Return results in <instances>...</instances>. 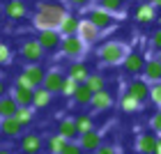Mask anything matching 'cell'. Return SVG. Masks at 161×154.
Segmentation results:
<instances>
[{
	"instance_id": "6da1fadb",
	"label": "cell",
	"mask_w": 161,
	"mask_h": 154,
	"mask_svg": "<svg viewBox=\"0 0 161 154\" xmlns=\"http://www.w3.org/2000/svg\"><path fill=\"white\" fill-rule=\"evenodd\" d=\"M64 7L60 5H55V3H42L39 5V9L37 14L32 16V25L37 28V30H58V23L62 21L64 16Z\"/></svg>"
},
{
	"instance_id": "60d3db41",
	"label": "cell",
	"mask_w": 161,
	"mask_h": 154,
	"mask_svg": "<svg viewBox=\"0 0 161 154\" xmlns=\"http://www.w3.org/2000/svg\"><path fill=\"white\" fill-rule=\"evenodd\" d=\"M5 94H7V85H5V80L0 78V97H5Z\"/></svg>"
},
{
	"instance_id": "d590c367",
	"label": "cell",
	"mask_w": 161,
	"mask_h": 154,
	"mask_svg": "<svg viewBox=\"0 0 161 154\" xmlns=\"http://www.w3.org/2000/svg\"><path fill=\"white\" fill-rule=\"evenodd\" d=\"M150 129H152V134L161 136V111H157L154 115L150 117Z\"/></svg>"
},
{
	"instance_id": "52a82bcc",
	"label": "cell",
	"mask_w": 161,
	"mask_h": 154,
	"mask_svg": "<svg viewBox=\"0 0 161 154\" xmlns=\"http://www.w3.org/2000/svg\"><path fill=\"white\" fill-rule=\"evenodd\" d=\"M19 147L23 150V154H39L42 147H44V140H42V136L37 134H21L19 138Z\"/></svg>"
},
{
	"instance_id": "603a6c76",
	"label": "cell",
	"mask_w": 161,
	"mask_h": 154,
	"mask_svg": "<svg viewBox=\"0 0 161 154\" xmlns=\"http://www.w3.org/2000/svg\"><path fill=\"white\" fill-rule=\"evenodd\" d=\"M7 94H9V97L16 101V106H19V108H28V106H32V90H21V87L14 85Z\"/></svg>"
},
{
	"instance_id": "3957f363",
	"label": "cell",
	"mask_w": 161,
	"mask_h": 154,
	"mask_svg": "<svg viewBox=\"0 0 161 154\" xmlns=\"http://www.w3.org/2000/svg\"><path fill=\"white\" fill-rule=\"evenodd\" d=\"M87 44L85 41H80L76 35L74 37H64L60 41V53L64 58H69V60H74V62H83V58L87 55Z\"/></svg>"
},
{
	"instance_id": "ba28073f",
	"label": "cell",
	"mask_w": 161,
	"mask_h": 154,
	"mask_svg": "<svg viewBox=\"0 0 161 154\" xmlns=\"http://www.w3.org/2000/svg\"><path fill=\"white\" fill-rule=\"evenodd\" d=\"M76 143L80 145V147H83V152H85V154H92V152L97 150L101 143H104V136H101V131L92 129V131H87V134H80Z\"/></svg>"
},
{
	"instance_id": "cb8c5ba5",
	"label": "cell",
	"mask_w": 161,
	"mask_h": 154,
	"mask_svg": "<svg viewBox=\"0 0 161 154\" xmlns=\"http://www.w3.org/2000/svg\"><path fill=\"white\" fill-rule=\"evenodd\" d=\"M67 71H69L67 76H69L71 80H76L78 85H80V83H85L87 76H90V69H87V64H85V62H71Z\"/></svg>"
},
{
	"instance_id": "44dd1931",
	"label": "cell",
	"mask_w": 161,
	"mask_h": 154,
	"mask_svg": "<svg viewBox=\"0 0 161 154\" xmlns=\"http://www.w3.org/2000/svg\"><path fill=\"white\" fill-rule=\"evenodd\" d=\"M118 106H120V111H124V113H138L143 108V104L141 101H136L131 94L122 87V92H120V99H118Z\"/></svg>"
},
{
	"instance_id": "e0dca14e",
	"label": "cell",
	"mask_w": 161,
	"mask_h": 154,
	"mask_svg": "<svg viewBox=\"0 0 161 154\" xmlns=\"http://www.w3.org/2000/svg\"><path fill=\"white\" fill-rule=\"evenodd\" d=\"M157 14H159V12H157L150 3H141V5L136 7V21H138V23H143V25L154 23V21H157Z\"/></svg>"
},
{
	"instance_id": "ffe728a7",
	"label": "cell",
	"mask_w": 161,
	"mask_h": 154,
	"mask_svg": "<svg viewBox=\"0 0 161 154\" xmlns=\"http://www.w3.org/2000/svg\"><path fill=\"white\" fill-rule=\"evenodd\" d=\"M0 134H3L5 138H21L23 127H21L14 117H7V120H0Z\"/></svg>"
},
{
	"instance_id": "4dcf8cb0",
	"label": "cell",
	"mask_w": 161,
	"mask_h": 154,
	"mask_svg": "<svg viewBox=\"0 0 161 154\" xmlns=\"http://www.w3.org/2000/svg\"><path fill=\"white\" fill-rule=\"evenodd\" d=\"M64 145H67V140H64L60 134H53V136L46 138V150H48L51 154H60Z\"/></svg>"
},
{
	"instance_id": "ee69618b",
	"label": "cell",
	"mask_w": 161,
	"mask_h": 154,
	"mask_svg": "<svg viewBox=\"0 0 161 154\" xmlns=\"http://www.w3.org/2000/svg\"><path fill=\"white\" fill-rule=\"evenodd\" d=\"M152 58H154V60H157V62L161 64V51H157V53H154V55H152Z\"/></svg>"
},
{
	"instance_id": "8fae6325",
	"label": "cell",
	"mask_w": 161,
	"mask_h": 154,
	"mask_svg": "<svg viewBox=\"0 0 161 154\" xmlns=\"http://www.w3.org/2000/svg\"><path fill=\"white\" fill-rule=\"evenodd\" d=\"M87 106H90L94 113H104V111H108V108H113V97H111V92H108V90L94 92Z\"/></svg>"
},
{
	"instance_id": "ab89813d",
	"label": "cell",
	"mask_w": 161,
	"mask_h": 154,
	"mask_svg": "<svg viewBox=\"0 0 161 154\" xmlns=\"http://www.w3.org/2000/svg\"><path fill=\"white\" fill-rule=\"evenodd\" d=\"M67 3L71 5V7H80V9H83V7H87L92 3V0H67Z\"/></svg>"
},
{
	"instance_id": "bcb514c9",
	"label": "cell",
	"mask_w": 161,
	"mask_h": 154,
	"mask_svg": "<svg viewBox=\"0 0 161 154\" xmlns=\"http://www.w3.org/2000/svg\"><path fill=\"white\" fill-rule=\"evenodd\" d=\"M157 140H159V143H161V136H157Z\"/></svg>"
},
{
	"instance_id": "9a60e30c",
	"label": "cell",
	"mask_w": 161,
	"mask_h": 154,
	"mask_svg": "<svg viewBox=\"0 0 161 154\" xmlns=\"http://www.w3.org/2000/svg\"><path fill=\"white\" fill-rule=\"evenodd\" d=\"M124 90H127L131 97H134L136 101H141V104H145V101H147V92H150V85L145 83L143 78H136V80H131V83L124 87Z\"/></svg>"
},
{
	"instance_id": "74e56055",
	"label": "cell",
	"mask_w": 161,
	"mask_h": 154,
	"mask_svg": "<svg viewBox=\"0 0 161 154\" xmlns=\"http://www.w3.org/2000/svg\"><path fill=\"white\" fill-rule=\"evenodd\" d=\"M92 154H120V150L115 147V145H106V143H101Z\"/></svg>"
},
{
	"instance_id": "d6a6232c",
	"label": "cell",
	"mask_w": 161,
	"mask_h": 154,
	"mask_svg": "<svg viewBox=\"0 0 161 154\" xmlns=\"http://www.w3.org/2000/svg\"><path fill=\"white\" fill-rule=\"evenodd\" d=\"M147 99L154 104L159 111H161V83H154V85H150V92H147Z\"/></svg>"
},
{
	"instance_id": "7c38bea8",
	"label": "cell",
	"mask_w": 161,
	"mask_h": 154,
	"mask_svg": "<svg viewBox=\"0 0 161 154\" xmlns=\"http://www.w3.org/2000/svg\"><path fill=\"white\" fill-rule=\"evenodd\" d=\"M60 41L62 37L58 35L55 30H42L37 35V44L42 46V51L46 53V51H55V48H60Z\"/></svg>"
},
{
	"instance_id": "9c48e42d",
	"label": "cell",
	"mask_w": 161,
	"mask_h": 154,
	"mask_svg": "<svg viewBox=\"0 0 161 154\" xmlns=\"http://www.w3.org/2000/svg\"><path fill=\"white\" fill-rule=\"evenodd\" d=\"M143 80L147 85H154V83H161V64L154 60V58H147L143 64Z\"/></svg>"
},
{
	"instance_id": "4316f807",
	"label": "cell",
	"mask_w": 161,
	"mask_h": 154,
	"mask_svg": "<svg viewBox=\"0 0 161 154\" xmlns=\"http://www.w3.org/2000/svg\"><path fill=\"white\" fill-rule=\"evenodd\" d=\"M16 101H14L9 94H5V97H0V120H7V117H14L16 113Z\"/></svg>"
},
{
	"instance_id": "7402d4cb",
	"label": "cell",
	"mask_w": 161,
	"mask_h": 154,
	"mask_svg": "<svg viewBox=\"0 0 161 154\" xmlns=\"http://www.w3.org/2000/svg\"><path fill=\"white\" fill-rule=\"evenodd\" d=\"M58 134H60L64 140H78V131H76L74 117H64V120L58 122Z\"/></svg>"
},
{
	"instance_id": "1f68e13d",
	"label": "cell",
	"mask_w": 161,
	"mask_h": 154,
	"mask_svg": "<svg viewBox=\"0 0 161 154\" xmlns=\"http://www.w3.org/2000/svg\"><path fill=\"white\" fill-rule=\"evenodd\" d=\"M90 99H92V92L87 90L85 83H80L76 87V92H74V101H76L78 106H87V104H90Z\"/></svg>"
},
{
	"instance_id": "5bb4252c",
	"label": "cell",
	"mask_w": 161,
	"mask_h": 154,
	"mask_svg": "<svg viewBox=\"0 0 161 154\" xmlns=\"http://www.w3.org/2000/svg\"><path fill=\"white\" fill-rule=\"evenodd\" d=\"M136 150L141 154H154L157 152V134H152V131H143V134H138Z\"/></svg>"
},
{
	"instance_id": "836d02e7",
	"label": "cell",
	"mask_w": 161,
	"mask_h": 154,
	"mask_svg": "<svg viewBox=\"0 0 161 154\" xmlns=\"http://www.w3.org/2000/svg\"><path fill=\"white\" fill-rule=\"evenodd\" d=\"M76 87H78V83H76V80H71L69 76H64V80H62V87H60V94H64V97H74Z\"/></svg>"
},
{
	"instance_id": "8992f818",
	"label": "cell",
	"mask_w": 161,
	"mask_h": 154,
	"mask_svg": "<svg viewBox=\"0 0 161 154\" xmlns=\"http://www.w3.org/2000/svg\"><path fill=\"white\" fill-rule=\"evenodd\" d=\"M21 55H23V60H28V64H39V60L44 58V51L37 44V39H25L21 44Z\"/></svg>"
},
{
	"instance_id": "30bf717a",
	"label": "cell",
	"mask_w": 161,
	"mask_h": 154,
	"mask_svg": "<svg viewBox=\"0 0 161 154\" xmlns=\"http://www.w3.org/2000/svg\"><path fill=\"white\" fill-rule=\"evenodd\" d=\"M94 7L104 9L106 14H111V16H113L115 21L127 16V7H124L122 0H97V5H94Z\"/></svg>"
},
{
	"instance_id": "8d00e7d4",
	"label": "cell",
	"mask_w": 161,
	"mask_h": 154,
	"mask_svg": "<svg viewBox=\"0 0 161 154\" xmlns=\"http://www.w3.org/2000/svg\"><path fill=\"white\" fill-rule=\"evenodd\" d=\"M9 62H12V48L0 41V64H9Z\"/></svg>"
},
{
	"instance_id": "f1b7e54d",
	"label": "cell",
	"mask_w": 161,
	"mask_h": 154,
	"mask_svg": "<svg viewBox=\"0 0 161 154\" xmlns=\"http://www.w3.org/2000/svg\"><path fill=\"white\" fill-rule=\"evenodd\" d=\"M14 120H16L21 127H30L32 120H35V108L32 106H28V108H16V113H14Z\"/></svg>"
},
{
	"instance_id": "7dc6e473",
	"label": "cell",
	"mask_w": 161,
	"mask_h": 154,
	"mask_svg": "<svg viewBox=\"0 0 161 154\" xmlns=\"http://www.w3.org/2000/svg\"><path fill=\"white\" fill-rule=\"evenodd\" d=\"M122 3H127V0H122Z\"/></svg>"
},
{
	"instance_id": "ac0fdd59",
	"label": "cell",
	"mask_w": 161,
	"mask_h": 154,
	"mask_svg": "<svg viewBox=\"0 0 161 154\" xmlns=\"http://www.w3.org/2000/svg\"><path fill=\"white\" fill-rule=\"evenodd\" d=\"M122 64H124V69H127L129 74H141V71H143V64H145V58H143V53L129 51Z\"/></svg>"
},
{
	"instance_id": "f546056e",
	"label": "cell",
	"mask_w": 161,
	"mask_h": 154,
	"mask_svg": "<svg viewBox=\"0 0 161 154\" xmlns=\"http://www.w3.org/2000/svg\"><path fill=\"white\" fill-rule=\"evenodd\" d=\"M74 124H76V131H78V136L80 134H87V131H92L94 129V120L87 113H80L74 117Z\"/></svg>"
},
{
	"instance_id": "f6af8a7d",
	"label": "cell",
	"mask_w": 161,
	"mask_h": 154,
	"mask_svg": "<svg viewBox=\"0 0 161 154\" xmlns=\"http://www.w3.org/2000/svg\"><path fill=\"white\" fill-rule=\"evenodd\" d=\"M157 23H159V28H161V14H157Z\"/></svg>"
},
{
	"instance_id": "4fadbf2b",
	"label": "cell",
	"mask_w": 161,
	"mask_h": 154,
	"mask_svg": "<svg viewBox=\"0 0 161 154\" xmlns=\"http://www.w3.org/2000/svg\"><path fill=\"white\" fill-rule=\"evenodd\" d=\"M62 80H64V74H62L60 69H48L46 74H44L42 87H44V90H48L51 94H53V92H60V87H62Z\"/></svg>"
},
{
	"instance_id": "d4e9b609",
	"label": "cell",
	"mask_w": 161,
	"mask_h": 154,
	"mask_svg": "<svg viewBox=\"0 0 161 154\" xmlns=\"http://www.w3.org/2000/svg\"><path fill=\"white\" fill-rule=\"evenodd\" d=\"M5 14L14 21H21V19L28 16V7L21 3V0H9V3L5 5Z\"/></svg>"
},
{
	"instance_id": "83f0119b",
	"label": "cell",
	"mask_w": 161,
	"mask_h": 154,
	"mask_svg": "<svg viewBox=\"0 0 161 154\" xmlns=\"http://www.w3.org/2000/svg\"><path fill=\"white\" fill-rule=\"evenodd\" d=\"M85 85H87V90H90L92 94H94V92H101V90H106V78L101 76L99 71H90Z\"/></svg>"
},
{
	"instance_id": "5b68a950",
	"label": "cell",
	"mask_w": 161,
	"mask_h": 154,
	"mask_svg": "<svg viewBox=\"0 0 161 154\" xmlns=\"http://www.w3.org/2000/svg\"><path fill=\"white\" fill-rule=\"evenodd\" d=\"M76 37L80 41H85L87 46H92V44H97L101 39V32L94 28L87 19H78V30H76Z\"/></svg>"
},
{
	"instance_id": "d6986e66",
	"label": "cell",
	"mask_w": 161,
	"mask_h": 154,
	"mask_svg": "<svg viewBox=\"0 0 161 154\" xmlns=\"http://www.w3.org/2000/svg\"><path fill=\"white\" fill-rule=\"evenodd\" d=\"M28 80H30L32 87H42V80H44V74H46V69H42L39 64H25L23 71H21Z\"/></svg>"
},
{
	"instance_id": "2e32d148",
	"label": "cell",
	"mask_w": 161,
	"mask_h": 154,
	"mask_svg": "<svg viewBox=\"0 0 161 154\" xmlns=\"http://www.w3.org/2000/svg\"><path fill=\"white\" fill-rule=\"evenodd\" d=\"M76 30H78V19H76V16H71V14L67 12V14L62 16V21L58 23V30H55V32L64 39V37H74Z\"/></svg>"
},
{
	"instance_id": "7bdbcfd3",
	"label": "cell",
	"mask_w": 161,
	"mask_h": 154,
	"mask_svg": "<svg viewBox=\"0 0 161 154\" xmlns=\"http://www.w3.org/2000/svg\"><path fill=\"white\" fill-rule=\"evenodd\" d=\"M0 154H14V150H9V147H0Z\"/></svg>"
},
{
	"instance_id": "f35d334b",
	"label": "cell",
	"mask_w": 161,
	"mask_h": 154,
	"mask_svg": "<svg viewBox=\"0 0 161 154\" xmlns=\"http://www.w3.org/2000/svg\"><path fill=\"white\" fill-rule=\"evenodd\" d=\"M150 44H152V51H161V28H157L154 32H152V37H150Z\"/></svg>"
},
{
	"instance_id": "7a4b0ae2",
	"label": "cell",
	"mask_w": 161,
	"mask_h": 154,
	"mask_svg": "<svg viewBox=\"0 0 161 154\" xmlns=\"http://www.w3.org/2000/svg\"><path fill=\"white\" fill-rule=\"evenodd\" d=\"M127 53H129V46L124 41H118V39L106 41V44H101L97 48L99 60L104 64H108V67H120L124 62V58H127Z\"/></svg>"
},
{
	"instance_id": "277c9868",
	"label": "cell",
	"mask_w": 161,
	"mask_h": 154,
	"mask_svg": "<svg viewBox=\"0 0 161 154\" xmlns=\"http://www.w3.org/2000/svg\"><path fill=\"white\" fill-rule=\"evenodd\" d=\"M85 19L90 21L99 32H108V30H113V28H115V19L111 16V14H106L104 9H99V7H87Z\"/></svg>"
},
{
	"instance_id": "b9f144b4",
	"label": "cell",
	"mask_w": 161,
	"mask_h": 154,
	"mask_svg": "<svg viewBox=\"0 0 161 154\" xmlns=\"http://www.w3.org/2000/svg\"><path fill=\"white\" fill-rule=\"evenodd\" d=\"M147 3L154 7V9H159V7H161V0H147Z\"/></svg>"
},
{
	"instance_id": "e575fe53",
	"label": "cell",
	"mask_w": 161,
	"mask_h": 154,
	"mask_svg": "<svg viewBox=\"0 0 161 154\" xmlns=\"http://www.w3.org/2000/svg\"><path fill=\"white\" fill-rule=\"evenodd\" d=\"M60 154H85V152H83V147H80L76 140H67V145L62 147Z\"/></svg>"
},
{
	"instance_id": "484cf974",
	"label": "cell",
	"mask_w": 161,
	"mask_h": 154,
	"mask_svg": "<svg viewBox=\"0 0 161 154\" xmlns=\"http://www.w3.org/2000/svg\"><path fill=\"white\" fill-rule=\"evenodd\" d=\"M53 101V94L44 87H35L32 90V108H48Z\"/></svg>"
}]
</instances>
